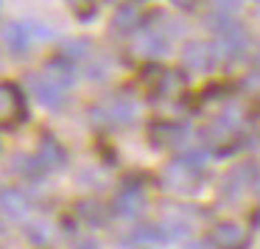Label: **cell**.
<instances>
[{
	"label": "cell",
	"mask_w": 260,
	"mask_h": 249,
	"mask_svg": "<svg viewBox=\"0 0 260 249\" xmlns=\"http://www.w3.org/2000/svg\"><path fill=\"white\" fill-rule=\"evenodd\" d=\"M137 118V107L132 98L126 96H109L107 101H101L98 107H90V120H95L98 126H129Z\"/></svg>",
	"instance_id": "6da1fadb"
},
{
	"label": "cell",
	"mask_w": 260,
	"mask_h": 249,
	"mask_svg": "<svg viewBox=\"0 0 260 249\" xmlns=\"http://www.w3.org/2000/svg\"><path fill=\"white\" fill-rule=\"evenodd\" d=\"M28 118L25 112V96L14 81H0V126H17Z\"/></svg>",
	"instance_id": "7a4b0ae2"
},
{
	"label": "cell",
	"mask_w": 260,
	"mask_h": 249,
	"mask_svg": "<svg viewBox=\"0 0 260 249\" xmlns=\"http://www.w3.org/2000/svg\"><path fill=\"white\" fill-rule=\"evenodd\" d=\"M215 62H218V51H215L213 42L190 40V42H185V48H182V65L196 76L210 73V70L215 68Z\"/></svg>",
	"instance_id": "3957f363"
},
{
	"label": "cell",
	"mask_w": 260,
	"mask_h": 249,
	"mask_svg": "<svg viewBox=\"0 0 260 249\" xmlns=\"http://www.w3.org/2000/svg\"><path fill=\"white\" fill-rule=\"evenodd\" d=\"M199 176H202V171L190 168L179 157L162 168V188L165 191H174V193H193L199 188Z\"/></svg>",
	"instance_id": "277c9868"
},
{
	"label": "cell",
	"mask_w": 260,
	"mask_h": 249,
	"mask_svg": "<svg viewBox=\"0 0 260 249\" xmlns=\"http://www.w3.org/2000/svg\"><path fill=\"white\" fill-rule=\"evenodd\" d=\"M210 241L218 249H246L249 246V230L241 221H215L210 230Z\"/></svg>",
	"instance_id": "5b68a950"
},
{
	"label": "cell",
	"mask_w": 260,
	"mask_h": 249,
	"mask_svg": "<svg viewBox=\"0 0 260 249\" xmlns=\"http://www.w3.org/2000/svg\"><path fill=\"white\" fill-rule=\"evenodd\" d=\"M168 42L171 40L159 28H140L135 37V53L151 65V62H157L159 56L168 53Z\"/></svg>",
	"instance_id": "8992f818"
},
{
	"label": "cell",
	"mask_w": 260,
	"mask_h": 249,
	"mask_svg": "<svg viewBox=\"0 0 260 249\" xmlns=\"http://www.w3.org/2000/svg\"><path fill=\"white\" fill-rule=\"evenodd\" d=\"M37 163L42 165V171H64L68 168V148L56 140L53 135H42L40 146H37Z\"/></svg>",
	"instance_id": "52a82bcc"
},
{
	"label": "cell",
	"mask_w": 260,
	"mask_h": 249,
	"mask_svg": "<svg viewBox=\"0 0 260 249\" xmlns=\"http://www.w3.org/2000/svg\"><path fill=\"white\" fill-rule=\"evenodd\" d=\"M146 210V193L140 185H123L112 202V213L120 219H137Z\"/></svg>",
	"instance_id": "ba28073f"
},
{
	"label": "cell",
	"mask_w": 260,
	"mask_h": 249,
	"mask_svg": "<svg viewBox=\"0 0 260 249\" xmlns=\"http://www.w3.org/2000/svg\"><path fill=\"white\" fill-rule=\"evenodd\" d=\"M28 90H31V96L37 98V104L45 107V109H51V112H56V109L64 107L62 87H56L53 81H48L45 76H40V73L28 76Z\"/></svg>",
	"instance_id": "9c48e42d"
},
{
	"label": "cell",
	"mask_w": 260,
	"mask_h": 249,
	"mask_svg": "<svg viewBox=\"0 0 260 249\" xmlns=\"http://www.w3.org/2000/svg\"><path fill=\"white\" fill-rule=\"evenodd\" d=\"M148 135L157 146H185L190 132H187V126L174 123V120H157L148 126Z\"/></svg>",
	"instance_id": "30bf717a"
},
{
	"label": "cell",
	"mask_w": 260,
	"mask_h": 249,
	"mask_svg": "<svg viewBox=\"0 0 260 249\" xmlns=\"http://www.w3.org/2000/svg\"><path fill=\"white\" fill-rule=\"evenodd\" d=\"M0 40H3V48H6L12 56H23L25 51H28V25L25 23H17V20H9V23H3V28H0Z\"/></svg>",
	"instance_id": "8fae6325"
},
{
	"label": "cell",
	"mask_w": 260,
	"mask_h": 249,
	"mask_svg": "<svg viewBox=\"0 0 260 249\" xmlns=\"http://www.w3.org/2000/svg\"><path fill=\"white\" fill-rule=\"evenodd\" d=\"M31 210V199L25 196L23 188H3L0 191V213L9 219H25Z\"/></svg>",
	"instance_id": "7c38bea8"
},
{
	"label": "cell",
	"mask_w": 260,
	"mask_h": 249,
	"mask_svg": "<svg viewBox=\"0 0 260 249\" xmlns=\"http://www.w3.org/2000/svg\"><path fill=\"white\" fill-rule=\"evenodd\" d=\"M254 179H257V165L254 163H238L224 179V193L226 196H241L249 185H254Z\"/></svg>",
	"instance_id": "4fadbf2b"
},
{
	"label": "cell",
	"mask_w": 260,
	"mask_h": 249,
	"mask_svg": "<svg viewBox=\"0 0 260 249\" xmlns=\"http://www.w3.org/2000/svg\"><path fill=\"white\" fill-rule=\"evenodd\" d=\"M42 76H45L48 81H53L56 87H73L76 81H79V73H76V65L70 62V59L64 56H56L51 59V62L45 65V70H42Z\"/></svg>",
	"instance_id": "5bb4252c"
},
{
	"label": "cell",
	"mask_w": 260,
	"mask_h": 249,
	"mask_svg": "<svg viewBox=\"0 0 260 249\" xmlns=\"http://www.w3.org/2000/svg\"><path fill=\"white\" fill-rule=\"evenodd\" d=\"M143 28V14H140V6H135V3H123V6H118V12H115L112 17V31L120 37L126 34H135V31Z\"/></svg>",
	"instance_id": "9a60e30c"
},
{
	"label": "cell",
	"mask_w": 260,
	"mask_h": 249,
	"mask_svg": "<svg viewBox=\"0 0 260 249\" xmlns=\"http://www.w3.org/2000/svg\"><path fill=\"white\" fill-rule=\"evenodd\" d=\"M185 84H187V79H185L182 70H165L162 68V73L157 76L151 92L159 96V98H174V96H179V92L185 90Z\"/></svg>",
	"instance_id": "2e32d148"
},
{
	"label": "cell",
	"mask_w": 260,
	"mask_h": 249,
	"mask_svg": "<svg viewBox=\"0 0 260 249\" xmlns=\"http://www.w3.org/2000/svg\"><path fill=\"white\" fill-rule=\"evenodd\" d=\"M132 241L140 246H162V243H171V235L165 224H143L132 232Z\"/></svg>",
	"instance_id": "e0dca14e"
},
{
	"label": "cell",
	"mask_w": 260,
	"mask_h": 249,
	"mask_svg": "<svg viewBox=\"0 0 260 249\" xmlns=\"http://www.w3.org/2000/svg\"><path fill=\"white\" fill-rule=\"evenodd\" d=\"M76 215H79L87 227H98V224L107 221V207H104L101 202H95V199H84V202L76 204Z\"/></svg>",
	"instance_id": "ac0fdd59"
},
{
	"label": "cell",
	"mask_w": 260,
	"mask_h": 249,
	"mask_svg": "<svg viewBox=\"0 0 260 249\" xmlns=\"http://www.w3.org/2000/svg\"><path fill=\"white\" fill-rule=\"evenodd\" d=\"M62 56L70 59V62H81V59L92 56V42L87 37H70V40L62 42Z\"/></svg>",
	"instance_id": "d6986e66"
},
{
	"label": "cell",
	"mask_w": 260,
	"mask_h": 249,
	"mask_svg": "<svg viewBox=\"0 0 260 249\" xmlns=\"http://www.w3.org/2000/svg\"><path fill=\"white\" fill-rule=\"evenodd\" d=\"M70 6V12L76 14V17L81 20V23H90V20L98 17V6H95V0H64Z\"/></svg>",
	"instance_id": "ffe728a7"
},
{
	"label": "cell",
	"mask_w": 260,
	"mask_h": 249,
	"mask_svg": "<svg viewBox=\"0 0 260 249\" xmlns=\"http://www.w3.org/2000/svg\"><path fill=\"white\" fill-rule=\"evenodd\" d=\"M182 160H185V163L190 165V168L204 171V165H207V151H204V148H199V146L185 148V151H182Z\"/></svg>",
	"instance_id": "44dd1931"
},
{
	"label": "cell",
	"mask_w": 260,
	"mask_h": 249,
	"mask_svg": "<svg viewBox=\"0 0 260 249\" xmlns=\"http://www.w3.org/2000/svg\"><path fill=\"white\" fill-rule=\"evenodd\" d=\"M109 76V62L107 59H92L87 65V79H95V81H104Z\"/></svg>",
	"instance_id": "7402d4cb"
},
{
	"label": "cell",
	"mask_w": 260,
	"mask_h": 249,
	"mask_svg": "<svg viewBox=\"0 0 260 249\" xmlns=\"http://www.w3.org/2000/svg\"><path fill=\"white\" fill-rule=\"evenodd\" d=\"M25 232H28V238H31L34 243L48 241V230H45V224H42V221H31V224H28V230H25Z\"/></svg>",
	"instance_id": "603a6c76"
},
{
	"label": "cell",
	"mask_w": 260,
	"mask_h": 249,
	"mask_svg": "<svg viewBox=\"0 0 260 249\" xmlns=\"http://www.w3.org/2000/svg\"><path fill=\"white\" fill-rule=\"evenodd\" d=\"M25 25H28V34H31V37H40V40H51V37H53V31L48 28L45 23H37V20H28Z\"/></svg>",
	"instance_id": "cb8c5ba5"
},
{
	"label": "cell",
	"mask_w": 260,
	"mask_h": 249,
	"mask_svg": "<svg viewBox=\"0 0 260 249\" xmlns=\"http://www.w3.org/2000/svg\"><path fill=\"white\" fill-rule=\"evenodd\" d=\"M213 3H215V12H218V14H230V17L241 9V0H213Z\"/></svg>",
	"instance_id": "d4e9b609"
},
{
	"label": "cell",
	"mask_w": 260,
	"mask_h": 249,
	"mask_svg": "<svg viewBox=\"0 0 260 249\" xmlns=\"http://www.w3.org/2000/svg\"><path fill=\"white\" fill-rule=\"evenodd\" d=\"M76 249H101V243H98L95 238L90 235V238H81V241L76 243Z\"/></svg>",
	"instance_id": "484cf974"
},
{
	"label": "cell",
	"mask_w": 260,
	"mask_h": 249,
	"mask_svg": "<svg viewBox=\"0 0 260 249\" xmlns=\"http://www.w3.org/2000/svg\"><path fill=\"white\" fill-rule=\"evenodd\" d=\"M174 6H179V9H185V12H190V9H196V3L199 0H171Z\"/></svg>",
	"instance_id": "4316f807"
},
{
	"label": "cell",
	"mask_w": 260,
	"mask_h": 249,
	"mask_svg": "<svg viewBox=\"0 0 260 249\" xmlns=\"http://www.w3.org/2000/svg\"><path fill=\"white\" fill-rule=\"evenodd\" d=\"M185 249H210V246H207V243H204V241H190V243H187Z\"/></svg>",
	"instance_id": "83f0119b"
},
{
	"label": "cell",
	"mask_w": 260,
	"mask_h": 249,
	"mask_svg": "<svg viewBox=\"0 0 260 249\" xmlns=\"http://www.w3.org/2000/svg\"><path fill=\"white\" fill-rule=\"evenodd\" d=\"M254 62H257V68H260V51H257V56H254Z\"/></svg>",
	"instance_id": "f1b7e54d"
},
{
	"label": "cell",
	"mask_w": 260,
	"mask_h": 249,
	"mask_svg": "<svg viewBox=\"0 0 260 249\" xmlns=\"http://www.w3.org/2000/svg\"><path fill=\"white\" fill-rule=\"evenodd\" d=\"M3 232H6V230H3V221H0V235H3Z\"/></svg>",
	"instance_id": "f546056e"
}]
</instances>
